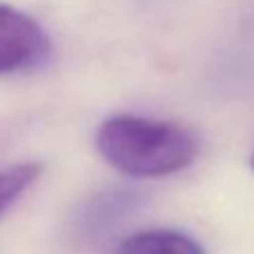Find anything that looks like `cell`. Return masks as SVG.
I'll return each instance as SVG.
<instances>
[{"mask_svg": "<svg viewBox=\"0 0 254 254\" xmlns=\"http://www.w3.org/2000/svg\"><path fill=\"white\" fill-rule=\"evenodd\" d=\"M97 149L111 167L130 178H162L196 160L198 139L171 122L115 115L97 130Z\"/></svg>", "mask_w": 254, "mask_h": 254, "instance_id": "6da1fadb", "label": "cell"}, {"mask_svg": "<svg viewBox=\"0 0 254 254\" xmlns=\"http://www.w3.org/2000/svg\"><path fill=\"white\" fill-rule=\"evenodd\" d=\"M50 54V36L32 16L0 5V77L41 65Z\"/></svg>", "mask_w": 254, "mask_h": 254, "instance_id": "7a4b0ae2", "label": "cell"}, {"mask_svg": "<svg viewBox=\"0 0 254 254\" xmlns=\"http://www.w3.org/2000/svg\"><path fill=\"white\" fill-rule=\"evenodd\" d=\"M115 254H205V248L176 230H142L126 236Z\"/></svg>", "mask_w": 254, "mask_h": 254, "instance_id": "3957f363", "label": "cell"}, {"mask_svg": "<svg viewBox=\"0 0 254 254\" xmlns=\"http://www.w3.org/2000/svg\"><path fill=\"white\" fill-rule=\"evenodd\" d=\"M39 162H20L0 171V214H5L16 198H20L41 176Z\"/></svg>", "mask_w": 254, "mask_h": 254, "instance_id": "277c9868", "label": "cell"}, {"mask_svg": "<svg viewBox=\"0 0 254 254\" xmlns=\"http://www.w3.org/2000/svg\"><path fill=\"white\" fill-rule=\"evenodd\" d=\"M252 169H254V158H252Z\"/></svg>", "mask_w": 254, "mask_h": 254, "instance_id": "5b68a950", "label": "cell"}]
</instances>
